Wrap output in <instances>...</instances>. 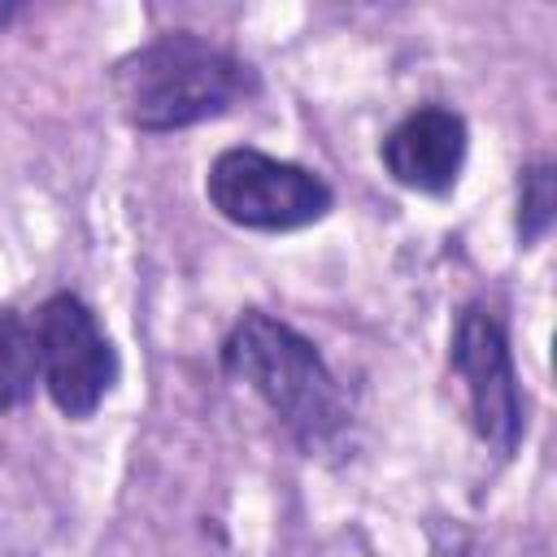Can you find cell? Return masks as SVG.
<instances>
[{"label": "cell", "instance_id": "3", "mask_svg": "<svg viewBox=\"0 0 557 557\" xmlns=\"http://www.w3.org/2000/svg\"><path fill=\"white\" fill-rule=\"evenodd\" d=\"M205 200L231 226L261 235L313 226L335 209V191L318 170L261 148H222L205 170Z\"/></svg>", "mask_w": 557, "mask_h": 557}, {"label": "cell", "instance_id": "7", "mask_svg": "<svg viewBox=\"0 0 557 557\" xmlns=\"http://www.w3.org/2000/svg\"><path fill=\"white\" fill-rule=\"evenodd\" d=\"M39 383V344L35 322L17 309H0V413L30 400Z\"/></svg>", "mask_w": 557, "mask_h": 557}, {"label": "cell", "instance_id": "4", "mask_svg": "<svg viewBox=\"0 0 557 557\" xmlns=\"http://www.w3.org/2000/svg\"><path fill=\"white\" fill-rule=\"evenodd\" d=\"M35 344H39V383L48 400L70 422L91 418L117 383V352L96 309L74 292L48 296L35 318Z\"/></svg>", "mask_w": 557, "mask_h": 557}, {"label": "cell", "instance_id": "5", "mask_svg": "<svg viewBox=\"0 0 557 557\" xmlns=\"http://www.w3.org/2000/svg\"><path fill=\"white\" fill-rule=\"evenodd\" d=\"M448 366L466 383L474 435L496 457H509L522 444L527 418H522V392H518L509 335H505V326L492 309L466 305L457 313L453 339H448Z\"/></svg>", "mask_w": 557, "mask_h": 557}, {"label": "cell", "instance_id": "9", "mask_svg": "<svg viewBox=\"0 0 557 557\" xmlns=\"http://www.w3.org/2000/svg\"><path fill=\"white\" fill-rule=\"evenodd\" d=\"M13 17H17V9H13V4H0V26H9Z\"/></svg>", "mask_w": 557, "mask_h": 557}, {"label": "cell", "instance_id": "8", "mask_svg": "<svg viewBox=\"0 0 557 557\" xmlns=\"http://www.w3.org/2000/svg\"><path fill=\"white\" fill-rule=\"evenodd\" d=\"M557 209V170L553 161H531L518 170V244L531 248L548 235Z\"/></svg>", "mask_w": 557, "mask_h": 557}, {"label": "cell", "instance_id": "2", "mask_svg": "<svg viewBox=\"0 0 557 557\" xmlns=\"http://www.w3.org/2000/svg\"><path fill=\"white\" fill-rule=\"evenodd\" d=\"M222 370L248 383L283 422V431L309 453L335 444L348 431V396L318 344L261 309H244L226 331Z\"/></svg>", "mask_w": 557, "mask_h": 557}, {"label": "cell", "instance_id": "1", "mask_svg": "<svg viewBox=\"0 0 557 557\" xmlns=\"http://www.w3.org/2000/svg\"><path fill=\"white\" fill-rule=\"evenodd\" d=\"M257 70L231 48L196 35L165 30L113 65V96L135 131L170 135L222 117L257 96Z\"/></svg>", "mask_w": 557, "mask_h": 557}, {"label": "cell", "instance_id": "6", "mask_svg": "<svg viewBox=\"0 0 557 557\" xmlns=\"http://www.w3.org/2000/svg\"><path fill=\"white\" fill-rule=\"evenodd\" d=\"M470 148L466 117L444 104H422L405 113L379 144V161L405 191L418 196H448L461 178Z\"/></svg>", "mask_w": 557, "mask_h": 557}]
</instances>
